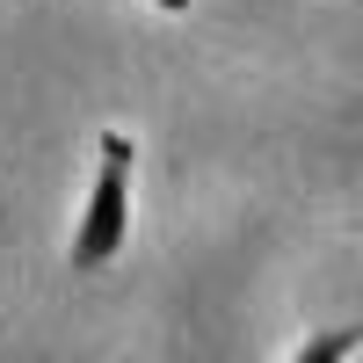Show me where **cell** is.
Wrapping results in <instances>:
<instances>
[{
	"instance_id": "1",
	"label": "cell",
	"mask_w": 363,
	"mask_h": 363,
	"mask_svg": "<svg viewBox=\"0 0 363 363\" xmlns=\"http://www.w3.org/2000/svg\"><path fill=\"white\" fill-rule=\"evenodd\" d=\"M131 160H138L131 131H102L95 138V182H87L80 225L66 240V269L73 277H95V269H109L124 255V240H131Z\"/></svg>"
},
{
	"instance_id": "2",
	"label": "cell",
	"mask_w": 363,
	"mask_h": 363,
	"mask_svg": "<svg viewBox=\"0 0 363 363\" xmlns=\"http://www.w3.org/2000/svg\"><path fill=\"white\" fill-rule=\"evenodd\" d=\"M356 349H363V327L342 320V327H320V335H306V342L291 349V363H349Z\"/></svg>"
},
{
	"instance_id": "3",
	"label": "cell",
	"mask_w": 363,
	"mask_h": 363,
	"mask_svg": "<svg viewBox=\"0 0 363 363\" xmlns=\"http://www.w3.org/2000/svg\"><path fill=\"white\" fill-rule=\"evenodd\" d=\"M153 8H167V15H182V8H189V0H153Z\"/></svg>"
}]
</instances>
